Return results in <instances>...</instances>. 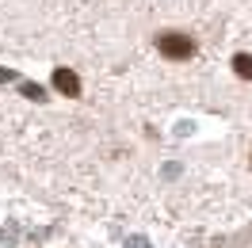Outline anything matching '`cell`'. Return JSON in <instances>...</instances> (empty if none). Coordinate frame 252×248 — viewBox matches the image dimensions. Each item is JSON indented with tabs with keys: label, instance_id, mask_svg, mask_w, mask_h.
Listing matches in <instances>:
<instances>
[{
	"label": "cell",
	"instance_id": "6da1fadb",
	"mask_svg": "<svg viewBox=\"0 0 252 248\" xmlns=\"http://www.w3.org/2000/svg\"><path fill=\"white\" fill-rule=\"evenodd\" d=\"M157 50L168 58V62H184V58H191L195 54V42H191L188 34H180V31H164L157 38Z\"/></svg>",
	"mask_w": 252,
	"mask_h": 248
},
{
	"label": "cell",
	"instance_id": "7a4b0ae2",
	"mask_svg": "<svg viewBox=\"0 0 252 248\" xmlns=\"http://www.w3.org/2000/svg\"><path fill=\"white\" fill-rule=\"evenodd\" d=\"M54 88H58V92H65V95H77V92H80V80L73 77L69 69H58V73H54Z\"/></svg>",
	"mask_w": 252,
	"mask_h": 248
},
{
	"label": "cell",
	"instance_id": "3957f363",
	"mask_svg": "<svg viewBox=\"0 0 252 248\" xmlns=\"http://www.w3.org/2000/svg\"><path fill=\"white\" fill-rule=\"evenodd\" d=\"M233 73H237V77H245V80H252V58H249V54H237V58H233Z\"/></svg>",
	"mask_w": 252,
	"mask_h": 248
},
{
	"label": "cell",
	"instance_id": "277c9868",
	"mask_svg": "<svg viewBox=\"0 0 252 248\" xmlns=\"http://www.w3.org/2000/svg\"><path fill=\"white\" fill-rule=\"evenodd\" d=\"M225 248H252V225H249V229H241V233H237V237H233V241H229Z\"/></svg>",
	"mask_w": 252,
	"mask_h": 248
},
{
	"label": "cell",
	"instance_id": "5b68a950",
	"mask_svg": "<svg viewBox=\"0 0 252 248\" xmlns=\"http://www.w3.org/2000/svg\"><path fill=\"white\" fill-rule=\"evenodd\" d=\"M23 92L31 95V99H42V88H38V84H27V88H23Z\"/></svg>",
	"mask_w": 252,
	"mask_h": 248
},
{
	"label": "cell",
	"instance_id": "8992f818",
	"mask_svg": "<svg viewBox=\"0 0 252 248\" xmlns=\"http://www.w3.org/2000/svg\"><path fill=\"white\" fill-rule=\"evenodd\" d=\"M130 248H149V245H145L142 237H134V241H130Z\"/></svg>",
	"mask_w": 252,
	"mask_h": 248
}]
</instances>
